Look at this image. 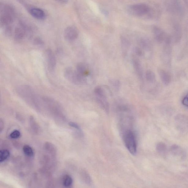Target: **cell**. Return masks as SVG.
I'll return each mask as SVG.
<instances>
[{"label": "cell", "instance_id": "4fadbf2b", "mask_svg": "<svg viewBox=\"0 0 188 188\" xmlns=\"http://www.w3.org/2000/svg\"><path fill=\"white\" fill-rule=\"evenodd\" d=\"M76 70L81 75L86 77L88 76L90 73L88 66L82 62L77 64Z\"/></svg>", "mask_w": 188, "mask_h": 188}, {"label": "cell", "instance_id": "2e32d148", "mask_svg": "<svg viewBox=\"0 0 188 188\" xmlns=\"http://www.w3.org/2000/svg\"><path fill=\"white\" fill-rule=\"evenodd\" d=\"M45 148L47 152L53 156H56L57 154V149L56 146L50 142H47L45 143Z\"/></svg>", "mask_w": 188, "mask_h": 188}, {"label": "cell", "instance_id": "d4e9b609", "mask_svg": "<svg viewBox=\"0 0 188 188\" xmlns=\"http://www.w3.org/2000/svg\"><path fill=\"white\" fill-rule=\"evenodd\" d=\"M145 77L147 81L150 83L154 82L156 80L155 75L152 71L148 70L146 72Z\"/></svg>", "mask_w": 188, "mask_h": 188}, {"label": "cell", "instance_id": "7a4b0ae2", "mask_svg": "<svg viewBox=\"0 0 188 188\" xmlns=\"http://www.w3.org/2000/svg\"><path fill=\"white\" fill-rule=\"evenodd\" d=\"M122 137L129 152L133 155H135L137 152V145L136 136L133 131L130 129L123 130Z\"/></svg>", "mask_w": 188, "mask_h": 188}, {"label": "cell", "instance_id": "9a60e30c", "mask_svg": "<svg viewBox=\"0 0 188 188\" xmlns=\"http://www.w3.org/2000/svg\"><path fill=\"white\" fill-rule=\"evenodd\" d=\"M156 148L158 153L162 156L166 155L168 151L167 145L163 142H159L157 143L156 145Z\"/></svg>", "mask_w": 188, "mask_h": 188}, {"label": "cell", "instance_id": "6da1fadb", "mask_svg": "<svg viewBox=\"0 0 188 188\" xmlns=\"http://www.w3.org/2000/svg\"><path fill=\"white\" fill-rule=\"evenodd\" d=\"M16 92L19 96L27 104L36 109H40V100L36 91L30 86L22 85L16 89Z\"/></svg>", "mask_w": 188, "mask_h": 188}, {"label": "cell", "instance_id": "5b68a950", "mask_svg": "<svg viewBox=\"0 0 188 188\" xmlns=\"http://www.w3.org/2000/svg\"><path fill=\"white\" fill-rule=\"evenodd\" d=\"M13 13L12 8L6 6L2 10L1 15V23L5 25H8L12 23L13 20Z\"/></svg>", "mask_w": 188, "mask_h": 188}, {"label": "cell", "instance_id": "cb8c5ba5", "mask_svg": "<svg viewBox=\"0 0 188 188\" xmlns=\"http://www.w3.org/2000/svg\"><path fill=\"white\" fill-rule=\"evenodd\" d=\"M81 176L82 180L86 184L88 185H91L92 181V179L89 174L85 171H82L81 173Z\"/></svg>", "mask_w": 188, "mask_h": 188}, {"label": "cell", "instance_id": "7402d4cb", "mask_svg": "<svg viewBox=\"0 0 188 188\" xmlns=\"http://www.w3.org/2000/svg\"><path fill=\"white\" fill-rule=\"evenodd\" d=\"M23 151L25 156L29 157H32L34 155V150L29 145H25L23 147Z\"/></svg>", "mask_w": 188, "mask_h": 188}, {"label": "cell", "instance_id": "484cf974", "mask_svg": "<svg viewBox=\"0 0 188 188\" xmlns=\"http://www.w3.org/2000/svg\"><path fill=\"white\" fill-rule=\"evenodd\" d=\"M110 82L111 85L114 88L115 91H118L121 86V83L119 81L115 79H112L110 80Z\"/></svg>", "mask_w": 188, "mask_h": 188}, {"label": "cell", "instance_id": "1f68e13d", "mask_svg": "<svg viewBox=\"0 0 188 188\" xmlns=\"http://www.w3.org/2000/svg\"><path fill=\"white\" fill-rule=\"evenodd\" d=\"M4 127V123L2 119H0V132L1 133L3 130Z\"/></svg>", "mask_w": 188, "mask_h": 188}, {"label": "cell", "instance_id": "52a82bcc", "mask_svg": "<svg viewBox=\"0 0 188 188\" xmlns=\"http://www.w3.org/2000/svg\"><path fill=\"white\" fill-rule=\"evenodd\" d=\"M48 66L51 71L54 70L56 66V59L54 53L51 49H47L46 51Z\"/></svg>", "mask_w": 188, "mask_h": 188}, {"label": "cell", "instance_id": "ac0fdd59", "mask_svg": "<svg viewBox=\"0 0 188 188\" xmlns=\"http://www.w3.org/2000/svg\"><path fill=\"white\" fill-rule=\"evenodd\" d=\"M29 122H30L31 129L33 131L36 133H38L39 132L40 130L39 127L38 126L37 123H36L33 116H31L30 118H29Z\"/></svg>", "mask_w": 188, "mask_h": 188}, {"label": "cell", "instance_id": "7c38bea8", "mask_svg": "<svg viewBox=\"0 0 188 188\" xmlns=\"http://www.w3.org/2000/svg\"><path fill=\"white\" fill-rule=\"evenodd\" d=\"M170 151L174 156L182 158L185 156V152L183 149L178 145H173L171 147Z\"/></svg>", "mask_w": 188, "mask_h": 188}, {"label": "cell", "instance_id": "d6a6232c", "mask_svg": "<svg viewBox=\"0 0 188 188\" xmlns=\"http://www.w3.org/2000/svg\"><path fill=\"white\" fill-rule=\"evenodd\" d=\"M57 1L62 3H65L68 2V0H56Z\"/></svg>", "mask_w": 188, "mask_h": 188}, {"label": "cell", "instance_id": "30bf717a", "mask_svg": "<svg viewBox=\"0 0 188 188\" xmlns=\"http://www.w3.org/2000/svg\"><path fill=\"white\" fill-rule=\"evenodd\" d=\"M27 34L25 27L23 25H21L16 29L14 34L15 39L17 41H20L23 39Z\"/></svg>", "mask_w": 188, "mask_h": 188}, {"label": "cell", "instance_id": "9c48e42d", "mask_svg": "<svg viewBox=\"0 0 188 188\" xmlns=\"http://www.w3.org/2000/svg\"><path fill=\"white\" fill-rule=\"evenodd\" d=\"M29 13L33 17L38 20H43L45 18V13L42 9L33 7L30 9Z\"/></svg>", "mask_w": 188, "mask_h": 188}, {"label": "cell", "instance_id": "5bb4252c", "mask_svg": "<svg viewBox=\"0 0 188 188\" xmlns=\"http://www.w3.org/2000/svg\"><path fill=\"white\" fill-rule=\"evenodd\" d=\"M159 73L162 81L165 85H167L171 82V77L170 75L167 72L163 70H160Z\"/></svg>", "mask_w": 188, "mask_h": 188}, {"label": "cell", "instance_id": "44dd1931", "mask_svg": "<svg viewBox=\"0 0 188 188\" xmlns=\"http://www.w3.org/2000/svg\"><path fill=\"white\" fill-rule=\"evenodd\" d=\"M94 93L96 97L100 98H107L106 93L104 90L100 86L96 87L94 90Z\"/></svg>", "mask_w": 188, "mask_h": 188}, {"label": "cell", "instance_id": "277c9868", "mask_svg": "<svg viewBox=\"0 0 188 188\" xmlns=\"http://www.w3.org/2000/svg\"><path fill=\"white\" fill-rule=\"evenodd\" d=\"M148 11V7L146 5L142 4L131 6L129 9L130 13L136 16H142L146 14Z\"/></svg>", "mask_w": 188, "mask_h": 188}, {"label": "cell", "instance_id": "603a6c76", "mask_svg": "<svg viewBox=\"0 0 188 188\" xmlns=\"http://www.w3.org/2000/svg\"><path fill=\"white\" fill-rule=\"evenodd\" d=\"M10 152L6 149L0 150V163L5 161L10 156Z\"/></svg>", "mask_w": 188, "mask_h": 188}, {"label": "cell", "instance_id": "4316f807", "mask_svg": "<svg viewBox=\"0 0 188 188\" xmlns=\"http://www.w3.org/2000/svg\"><path fill=\"white\" fill-rule=\"evenodd\" d=\"M21 133L19 130H16L13 131L10 134L11 139H16L20 137Z\"/></svg>", "mask_w": 188, "mask_h": 188}, {"label": "cell", "instance_id": "83f0119b", "mask_svg": "<svg viewBox=\"0 0 188 188\" xmlns=\"http://www.w3.org/2000/svg\"><path fill=\"white\" fill-rule=\"evenodd\" d=\"M134 51L135 54L138 56H141L143 55L142 50L141 48L136 47L134 48Z\"/></svg>", "mask_w": 188, "mask_h": 188}, {"label": "cell", "instance_id": "ffe728a7", "mask_svg": "<svg viewBox=\"0 0 188 188\" xmlns=\"http://www.w3.org/2000/svg\"><path fill=\"white\" fill-rule=\"evenodd\" d=\"M73 179L70 176L66 175L64 176L62 181V184L64 187H71L73 184Z\"/></svg>", "mask_w": 188, "mask_h": 188}, {"label": "cell", "instance_id": "e0dca14e", "mask_svg": "<svg viewBox=\"0 0 188 188\" xmlns=\"http://www.w3.org/2000/svg\"><path fill=\"white\" fill-rule=\"evenodd\" d=\"M139 43L141 49L145 51H150L152 49V45L150 42L145 39H140Z\"/></svg>", "mask_w": 188, "mask_h": 188}, {"label": "cell", "instance_id": "f546056e", "mask_svg": "<svg viewBox=\"0 0 188 188\" xmlns=\"http://www.w3.org/2000/svg\"><path fill=\"white\" fill-rule=\"evenodd\" d=\"M34 43L35 45L37 46H42L44 45V42L43 40L38 38L35 39Z\"/></svg>", "mask_w": 188, "mask_h": 188}, {"label": "cell", "instance_id": "8992f818", "mask_svg": "<svg viewBox=\"0 0 188 188\" xmlns=\"http://www.w3.org/2000/svg\"><path fill=\"white\" fill-rule=\"evenodd\" d=\"M79 32L78 29L74 27H69L64 30V36L68 41H73L78 38Z\"/></svg>", "mask_w": 188, "mask_h": 188}, {"label": "cell", "instance_id": "3957f363", "mask_svg": "<svg viewBox=\"0 0 188 188\" xmlns=\"http://www.w3.org/2000/svg\"><path fill=\"white\" fill-rule=\"evenodd\" d=\"M64 75L67 80L76 85H84L87 84L86 77L81 75L70 67H67L64 70Z\"/></svg>", "mask_w": 188, "mask_h": 188}, {"label": "cell", "instance_id": "d6986e66", "mask_svg": "<svg viewBox=\"0 0 188 188\" xmlns=\"http://www.w3.org/2000/svg\"><path fill=\"white\" fill-rule=\"evenodd\" d=\"M121 43L122 47L123 54L125 55H126L127 50L130 46V42L126 38L122 37L121 39Z\"/></svg>", "mask_w": 188, "mask_h": 188}, {"label": "cell", "instance_id": "f1b7e54d", "mask_svg": "<svg viewBox=\"0 0 188 188\" xmlns=\"http://www.w3.org/2000/svg\"><path fill=\"white\" fill-rule=\"evenodd\" d=\"M69 125L71 127H72V128L76 129V130H78L79 131H81V130L80 126H79L77 123L71 122H70L69 123Z\"/></svg>", "mask_w": 188, "mask_h": 188}, {"label": "cell", "instance_id": "ba28073f", "mask_svg": "<svg viewBox=\"0 0 188 188\" xmlns=\"http://www.w3.org/2000/svg\"><path fill=\"white\" fill-rule=\"evenodd\" d=\"M132 61L133 66L136 74L140 80L142 81L143 80V73L141 62L136 58L133 59Z\"/></svg>", "mask_w": 188, "mask_h": 188}, {"label": "cell", "instance_id": "8fae6325", "mask_svg": "<svg viewBox=\"0 0 188 188\" xmlns=\"http://www.w3.org/2000/svg\"><path fill=\"white\" fill-rule=\"evenodd\" d=\"M96 100L99 106L105 111L107 113H108L110 110L109 104L107 100V98H100L96 97Z\"/></svg>", "mask_w": 188, "mask_h": 188}, {"label": "cell", "instance_id": "4dcf8cb0", "mask_svg": "<svg viewBox=\"0 0 188 188\" xmlns=\"http://www.w3.org/2000/svg\"><path fill=\"white\" fill-rule=\"evenodd\" d=\"M182 104L184 106L188 108V93L182 100Z\"/></svg>", "mask_w": 188, "mask_h": 188}]
</instances>
